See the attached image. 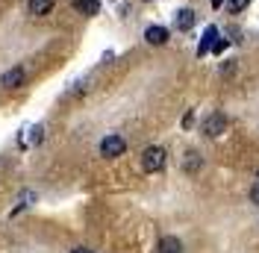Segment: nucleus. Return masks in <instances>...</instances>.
Instances as JSON below:
<instances>
[{
    "mask_svg": "<svg viewBox=\"0 0 259 253\" xmlns=\"http://www.w3.org/2000/svg\"><path fill=\"white\" fill-rule=\"evenodd\" d=\"M165 159H168L165 147H159V144L147 147L145 153H142V171H145V174H156V171L165 168Z\"/></svg>",
    "mask_w": 259,
    "mask_h": 253,
    "instance_id": "1",
    "label": "nucleus"
},
{
    "mask_svg": "<svg viewBox=\"0 0 259 253\" xmlns=\"http://www.w3.org/2000/svg\"><path fill=\"white\" fill-rule=\"evenodd\" d=\"M124 150H127V142H124V136H118V133H112V136H106V139L100 142V156H106V159L121 156Z\"/></svg>",
    "mask_w": 259,
    "mask_h": 253,
    "instance_id": "2",
    "label": "nucleus"
},
{
    "mask_svg": "<svg viewBox=\"0 0 259 253\" xmlns=\"http://www.w3.org/2000/svg\"><path fill=\"white\" fill-rule=\"evenodd\" d=\"M203 133H206L209 139L224 136V133H227V115H224V112H212L209 118L203 121Z\"/></svg>",
    "mask_w": 259,
    "mask_h": 253,
    "instance_id": "3",
    "label": "nucleus"
},
{
    "mask_svg": "<svg viewBox=\"0 0 259 253\" xmlns=\"http://www.w3.org/2000/svg\"><path fill=\"white\" fill-rule=\"evenodd\" d=\"M194 21H197L194 9H180V12H177V30L180 32H189L194 27Z\"/></svg>",
    "mask_w": 259,
    "mask_h": 253,
    "instance_id": "4",
    "label": "nucleus"
},
{
    "mask_svg": "<svg viewBox=\"0 0 259 253\" xmlns=\"http://www.w3.org/2000/svg\"><path fill=\"white\" fill-rule=\"evenodd\" d=\"M145 38H147V45H156V48H159V45L168 41V30H165V27H147Z\"/></svg>",
    "mask_w": 259,
    "mask_h": 253,
    "instance_id": "5",
    "label": "nucleus"
},
{
    "mask_svg": "<svg viewBox=\"0 0 259 253\" xmlns=\"http://www.w3.org/2000/svg\"><path fill=\"white\" fill-rule=\"evenodd\" d=\"M6 89H18L21 82H24V68H9L6 74H3V79H0Z\"/></svg>",
    "mask_w": 259,
    "mask_h": 253,
    "instance_id": "6",
    "label": "nucleus"
},
{
    "mask_svg": "<svg viewBox=\"0 0 259 253\" xmlns=\"http://www.w3.org/2000/svg\"><path fill=\"white\" fill-rule=\"evenodd\" d=\"M215 41H218V30H215V27H206V32H203V41H200V48H197V56H206Z\"/></svg>",
    "mask_w": 259,
    "mask_h": 253,
    "instance_id": "7",
    "label": "nucleus"
},
{
    "mask_svg": "<svg viewBox=\"0 0 259 253\" xmlns=\"http://www.w3.org/2000/svg\"><path fill=\"white\" fill-rule=\"evenodd\" d=\"M74 9L82 15H97L100 12V0H74Z\"/></svg>",
    "mask_w": 259,
    "mask_h": 253,
    "instance_id": "8",
    "label": "nucleus"
},
{
    "mask_svg": "<svg viewBox=\"0 0 259 253\" xmlns=\"http://www.w3.org/2000/svg\"><path fill=\"white\" fill-rule=\"evenodd\" d=\"M56 0H30V15H48Z\"/></svg>",
    "mask_w": 259,
    "mask_h": 253,
    "instance_id": "9",
    "label": "nucleus"
},
{
    "mask_svg": "<svg viewBox=\"0 0 259 253\" xmlns=\"http://www.w3.org/2000/svg\"><path fill=\"white\" fill-rule=\"evenodd\" d=\"M197 168H200V153H197V150H189L186 159H183V171L192 174V171H197Z\"/></svg>",
    "mask_w": 259,
    "mask_h": 253,
    "instance_id": "10",
    "label": "nucleus"
},
{
    "mask_svg": "<svg viewBox=\"0 0 259 253\" xmlns=\"http://www.w3.org/2000/svg\"><path fill=\"white\" fill-rule=\"evenodd\" d=\"M159 253H180V241L174 236L162 238V241H159Z\"/></svg>",
    "mask_w": 259,
    "mask_h": 253,
    "instance_id": "11",
    "label": "nucleus"
},
{
    "mask_svg": "<svg viewBox=\"0 0 259 253\" xmlns=\"http://www.w3.org/2000/svg\"><path fill=\"white\" fill-rule=\"evenodd\" d=\"M32 200H35V194H32V191H24V194H21V200H18V206H15V212H12V215H18L21 209H27V206H30Z\"/></svg>",
    "mask_w": 259,
    "mask_h": 253,
    "instance_id": "12",
    "label": "nucleus"
},
{
    "mask_svg": "<svg viewBox=\"0 0 259 253\" xmlns=\"http://www.w3.org/2000/svg\"><path fill=\"white\" fill-rule=\"evenodd\" d=\"M247 3H250V0H230V12H233V15H239Z\"/></svg>",
    "mask_w": 259,
    "mask_h": 253,
    "instance_id": "13",
    "label": "nucleus"
},
{
    "mask_svg": "<svg viewBox=\"0 0 259 253\" xmlns=\"http://www.w3.org/2000/svg\"><path fill=\"white\" fill-rule=\"evenodd\" d=\"M224 48H227V38H218V41L212 45V53H224Z\"/></svg>",
    "mask_w": 259,
    "mask_h": 253,
    "instance_id": "14",
    "label": "nucleus"
},
{
    "mask_svg": "<svg viewBox=\"0 0 259 253\" xmlns=\"http://www.w3.org/2000/svg\"><path fill=\"white\" fill-rule=\"evenodd\" d=\"M250 200H253V203H259V180L253 183V189H250Z\"/></svg>",
    "mask_w": 259,
    "mask_h": 253,
    "instance_id": "15",
    "label": "nucleus"
},
{
    "mask_svg": "<svg viewBox=\"0 0 259 253\" xmlns=\"http://www.w3.org/2000/svg\"><path fill=\"white\" fill-rule=\"evenodd\" d=\"M194 124V115H192V112H189V115H186V118H183V126H186V130H189V126H192Z\"/></svg>",
    "mask_w": 259,
    "mask_h": 253,
    "instance_id": "16",
    "label": "nucleus"
},
{
    "mask_svg": "<svg viewBox=\"0 0 259 253\" xmlns=\"http://www.w3.org/2000/svg\"><path fill=\"white\" fill-rule=\"evenodd\" d=\"M221 3H224V0H209V6H212V9H218Z\"/></svg>",
    "mask_w": 259,
    "mask_h": 253,
    "instance_id": "17",
    "label": "nucleus"
},
{
    "mask_svg": "<svg viewBox=\"0 0 259 253\" xmlns=\"http://www.w3.org/2000/svg\"><path fill=\"white\" fill-rule=\"evenodd\" d=\"M71 253H92V250H85V247H74Z\"/></svg>",
    "mask_w": 259,
    "mask_h": 253,
    "instance_id": "18",
    "label": "nucleus"
}]
</instances>
